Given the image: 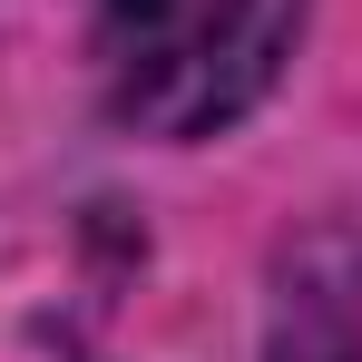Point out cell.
Returning <instances> with one entry per match:
<instances>
[{"label": "cell", "mask_w": 362, "mask_h": 362, "mask_svg": "<svg viewBox=\"0 0 362 362\" xmlns=\"http://www.w3.org/2000/svg\"><path fill=\"white\" fill-rule=\"evenodd\" d=\"M303 0H88L108 118L137 137L235 127L294 59Z\"/></svg>", "instance_id": "obj_1"}, {"label": "cell", "mask_w": 362, "mask_h": 362, "mask_svg": "<svg viewBox=\"0 0 362 362\" xmlns=\"http://www.w3.org/2000/svg\"><path fill=\"white\" fill-rule=\"evenodd\" d=\"M264 362H362V226H303L274 255Z\"/></svg>", "instance_id": "obj_2"}]
</instances>
